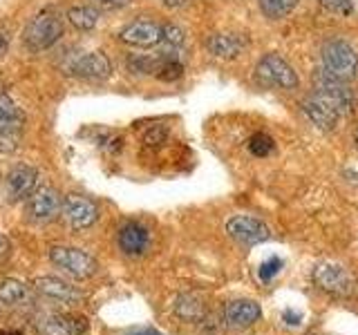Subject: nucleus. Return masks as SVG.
<instances>
[{"mask_svg": "<svg viewBox=\"0 0 358 335\" xmlns=\"http://www.w3.org/2000/svg\"><path fill=\"white\" fill-rule=\"evenodd\" d=\"M311 81H313V94L320 96L322 100H327L331 107H336L338 114H352L356 98H354L350 83L343 81V78H336L334 74L324 70V67L313 72Z\"/></svg>", "mask_w": 358, "mask_h": 335, "instance_id": "f257e3e1", "label": "nucleus"}, {"mask_svg": "<svg viewBox=\"0 0 358 335\" xmlns=\"http://www.w3.org/2000/svg\"><path fill=\"white\" fill-rule=\"evenodd\" d=\"M313 282L320 290L334 297H354L358 295V279L352 271L334 262H320L313 268Z\"/></svg>", "mask_w": 358, "mask_h": 335, "instance_id": "f03ea898", "label": "nucleus"}, {"mask_svg": "<svg viewBox=\"0 0 358 335\" xmlns=\"http://www.w3.org/2000/svg\"><path fill=\"white\" fill-rule=\"evenodd\" d=\"M61 36H63V20L52 9H45L38 16H34L29 20V25L25 27V34H22L25 45L31 52H41V50L52 47Z\"/></svg>", "mask_w": 358, "mask_h": 335, "instance_id": "7ed1b4c3", "label": "nucleus"}, {"mask_svg": "<svg viewBox=\"0 0 358 335\" xmlns=\"http://www.w3.org/2000/svg\"><path fill=\"white\" fill-rule=\"evenodd\" d=\"M322 67L336 78L350 83L358 70V54L347 40H327L322 45Z\"/></svg>", "mask_w": 358, "mask_h": 335, "instance_id": "20e7f679", "label": "nucleus"}, {"mask_svg": "<svg viewBox=\"0 0 358 335\" xmlns=\"http://www.w3.org/2000/svg\"><path fill=\"white\" fill-rule=\"evenodd\" d=\"M22 126L25 114L7 94L0 92V154H9L18 148Z\"/></svg>", "mask_w": 358, "mask_h": 335, "instance_id": "39448f33", "label": "nucleus"}, {"mask_svg": "<svg viewBox=\"0 0 358 335\" xmlns=\"http://www.w3.org/2000/svg\"><path fill=\"white\" fill-rule=\"evenodd\" d=\"M255 76H257V81L264 85H273L282 89H296L300 83L294 67H291L280 54H266L264 59L257 63Z\"/></svg>", "mask_w": 358, "mask_h": 335, "instance_id": "423d86ee", "label": "nucleus"}, {"mask_svg": "<svg viewBox=\"0 0 358 335\" xmlns=\"http://www.w3.org/2000/svg\"><path fill=\"white\" fill-rule=\"evenodd\" d=\"M50 260L61 271L70 273L76 279H85L96 273V260L81 248H70V246H54L50 251Z\"/></svg>", "mask_w": 358, "mask_h": 335, "instance_id": "0eeeda50", "label": "nucleus"}, {"mask_svg": "<svg viewBox=\"0 0 358 335\" xmlns=\"http://www.w3.org/2000/svg\"><path fill=\"white\" fill-rule=\"evenodd\" d=\"M65 72L78 78H87V81H103V78L112 74V63L108 61V56L103 52H90V54L74 56L65 65Z\"/></svg>", "mask_w": 358, "mask_h": 335, "instance_id": "6e6552de", "label": "nucleus"}, {"mask_svg": "<svg viewBox=\"0 0 358 335\" xmlns=\"http://www.w3.org/2000/svg\"><path fill=\"white\" fill-rule=\"evenodd\" d=\"M227 232L231 237L242 244V246H255L264 239H268V228L266 223H262L260 219H255L251 215H238L231 217L227 221Z\"/></svg>", "mask_w": 358, "mask_h": 335, "instance_id": "1a4fd4ad", "label": "nucleus"}, {"mask_svg": "<svg viewBox=\"0 0 358 335\" xmlns=\"http://www.w3.org/2000/svg\"><path fill=\"white\" fill-rule=\"evenodd\" d=\"M63 210V201H61V195L56 193L54 188H36L34 190V195L27 199V212L34 221H52L56 219V215Z\"/></svg>", "mask_w": 358, "mask_h": 335, "instance_id": "9d476101", "label": "nucleus"}, {"mask_svg": "<svg viewBox=\"0 0 358 335\" xmlns=\"http://www.w3.org/2000/svg\"><path fill=\"white\" fill-rule=\"evenodd\" d=\"M63 215L74 230H87L96 221L99 212L90 199L81 195H70L63 201Z\"/></svg>", "mask_w": 358, "mask_h": 335, "instance_id": "9b49d317", "label": "nucleus"}, {"mask_svg": "<svg viewBox=\"0 0 358 335\" xmlns=\"http://www.w3.org/2000/svg\"><path fill=\"white\" fill-rule=\"evenodd\" d=\"M119 40L134 47H152L162 40V25L152 20H134L119 31Z\"/></svg>", "mask_w": 358, "mask_h": 335, "instance_id": "f8f14e48", "label": "nucleus"}, {"mask_svg": "<svg viewBox=\"0 0 358 335\" xmlns=\"http://www.w3.org/2000/svg\"><path fill=\"white\" fill-rule=\"evenodd\" d=\"M302 112L309 117V121L313 123V126H318L324 132L334 130L336 126H338V119H341V114L336 112V107H331L327 100H322L316 94H311V96H307L305 100H302Z\"/></svg>", "mask_w": 358, "mask_h": 335, "instance_id": "ddd939ff", "label": "nucleus"}, {"mask_svg": "<svg viewBox=\"0 0 358 335\" xmlns=\"http://www.w3.org/2000/svg\"><path fill=\"white\" fill-rule=\"evenodd\" d=\"M36 329L41 335H81L85 331V322L81 318L61 315V313H48L38 318Z\"/></svg>", "mask_w": 358, "mask_h": 335, "instance_id": "4468645a", "label": "nucleus"}, {"mask_svg": "<svg viewBox=\"0 0 358 335\" xmlns=\"http://www.w3.org/2000/svg\"><path fill=\"white\" fill-rule=\"evenodd\" d=\"M36 186H38V172L31 165H16L7 174V193L14 201L29 199Z\"/></svg>", "mask_w": 358, "mask_h": 335, "instance_id": "2eb2a0df", "label": "nucleus"}, {"mask_svg": "<svg viewBox=\"0 0 358 335\" xmlns=\"http://www.w3.org/2000/svg\"><path fill=\"white\" fill-rule=\"evenodd\" d=\"M262 318V308L251 299H235L224 308V320L231 329H244L251 327Z\"/></svg>", "mask_w": 358, "mask_h": 335, "instance_id": "dca6fc26", "label": "nucleus"}, {"mask_svg": "<svg viewBox=\"0 0 358 335\" xmlns=\"http://www.w3.org/2000/svg\"><path fill=\"white\" fill-rule=\"evenodd\" d=\"M148 244H150L148 228L141 226L139 221H130L119 230V246H121V251L130 257L143 255L145 248H148Z\"/></svg>", "mask_w": 358, "mask_h": 335, "instance_id": "f3484780", "label": "nucleus"}, {"mask_svg": "<svg viewBox=\"0 0 358 335\" xmlns=\"http://www.w3.org/2000/svg\"><path fill=\"white\" fill-rule=\"evenodd\" d=\"M36 288L38 293H43L45 297H52V299H59L63 304H76V302H81V293L70 286L63 279H56V277H41L36 279Z\"/></svg>", "mask_w": 358, "mask_h": 335, "instance_id": "a211bd4d", "label": "nucleus"}, {"mask_svg": "<svg viewBox=\"0 0 358 335\" xmlns=\"http://www.w3.org/2000/svg\"><path fill=\"white\" fill-rule=\"evenodd\" d=\"M206 47L217 59H235L246 47V38L240 34H213L206 40Z\"/></svg>", "mask_w": 358, "mask_h": 335, "instance_id": "6ab92c4d", "label": "nucleus"}, {"mask_svg": "<svg viewBox=\"0 0 358 335\" xmlns=\"http://www.w3.org/2000/svg\"><path fill=\"white\" fill-rule=\"evenodd\" d=\"M175 313L186 322H197L204 318V304L193 295H182L175 302Z\"/></svg>", "mask_w": 358, "mask_h": 335, "instance_id": "aec40b11", "label": "nucleus"}, {"mask_svg": "<svg viewBox=\"0 0 358 335\" xmlns=\"http://www.w3.org/2000/svg\"><path fill=\"white\" fill-rule=\"evenodd\" d=\"M27 299V286L18 279H3L0 282V302L9 306L22 304Z\"/></svg>", "mask_w": 358, "mask_h": 335, "instance_id": "412c9836", "label": "nucleus"}, {"mask_svg": "<svg viewBox=\"0 0 358 335\" xmlns=\"http://www.w3.org/2000/svg\"><path fill=\"white\" fill-rule=\"evenodd\" d=\"M67 20H70L76 29L90 31V29L96 27L99 14H96L92 7H72L70 11H67Z\"/></svg>", "mask_w": 358, "mask_h": 335, "instance_id": "4be33fe9", "label": "nucleus"}, {"mask_svg": "<svg viewBox=\"0 0 358 335\" xmlns=\"http://www.w3.org/2000/svg\"><path fill=\"white\" fill-rule=\"evenodd\" d=\"M296 5H298V0H260L262 14L268 16V18H273V20L289 16L291 11L296 9Z\"/></svg>", "mask_w": 358, "mask_h": 335, "instance_id": "5701e85b", "label": "nucleus"}, {"mask_svg": "<svg viewBox=\"0 0 358 335\" xmlns=\"http://www.w3.org/2000/svg\"><path fill=\"white\" fill-rule=\"evenodd\" d=\"M273 139L268 137V134L264 132H257L253 134V137L249 139V150L255 154V156H266V154H271L273 152Z\"/></svg>", "mask_w": 358, "mask_h": 335, "instance_id": "b1692460", "label": "nucleus"}, {"mask_svg": "<svg viewBox=\"0 0 358 335\" xmlns=\"http://www.w3.org/2000/svg\"><path fill=\"white\" fill-rule=\"evenodd\" d=\"M164 61H157V59H148V56H132L128 59V67L134 74H152L159 70V65Z\"/></svg>", "mask_w": 358, "mask_h": 335, "instance_id": "393cba45", "label": "nucleus"}, {"mask_svg": "<svg viewBox=\"0 0 358 335\" xmlns=\"http://www.w3.org/2000/svg\"><path fill=\"white\" fill-rule=\"evenodd\" d=\"M182 74H184V65L173 59L164 61L159 65V70H157V76H159L162 81H177V78H182Z\"/></svg>", "mask_w": 358, "mask_h": 335, "instance_id": "a878e982", "label": "nucleus"}, {"mask_svg": "<svg viewBox=\"0 0 358 335\" xmlns=\"http://www.w3.org/2000/svg\"><path fill=\"white\" fill-rule=\"evenodd\" d=\"M168 139V128L164 126H155L143 134V145L145 148H162Z\"/></svg>", "mask_w": 358, "mask_h": 335, "instance_id": "bb28decb", "label": "nucleus"}, {"mask_svg": "<svg viewBox=\"0 0 358 335\" xmlns=\"http://www.w3.org/2000/svg\"><path fill=\"white\" fill-rule=\"evenodd\" d=\"M162 40H166L168 45H173V47H179V45H184L186 34H184L182 27H177V25H164L162 27Z\"/></svg>", "mask_w": 358, "mask_h": 335, "instance_id": "cd10ccee", "label": "nucleus"}, {"mask_svg": "<svg viewBox=\"0 0 358 335\" xmlns=\"http://www.w3.org/2000/svg\"><path fill=\"white\" fill-rule=\"evenodd\" d=\"M318 3L324 9H329L331 14H341V16L352 14V0H318Z\"/></svg>", "mask_w": 358, "mask_h": 335, "instance_id": "c85d7f7f", "label": "nucleus"}, {"mask_svg": "<svg viewBox=\"0 0 358 335\" xmlns=\"http://www.w3.org/2000/svg\"><path fill=\"white\" fill-rule=\"evenodd\" d=\"M280 268H282V262H280L278 257H271V260L262 262V266H260V279H262V282H268V279H273L280 273Z\"/></svg>", "mask_w": 358, "mask_h": 335, "instance_id": "c756f323", "label": "nucleus"}, {"mask_svg": "<svg viewBox=\"0 0 358 335\" xmlns=\"http://www.w3.org/2000/svg\"><path fill=\"white\" fill-rule=\"evenodd\" d=\"M282 320L289 324V327H298V324L302 322V315H300V313H296V311H285Z\"/></svg>", "mask_w": 358, "mask_h": 335, "instance_id": "7c9ffc66", "label": "nucleus"}, {"mask_svg": "<svg viewBox=\"0 0 358 335\" xmlns=\"http://www.w3.org/2000/svg\"><path fill=\"white\" fill-rule=\"evenodd\" d=\"M11 253V241L5 237V234H0V262H5Z\"/></svg>", "mask_w": 358, "mask_h": 335, "instance_id": "2f4dec72", "label": "nucleus"}, {"mask_svg": "<svg viewBox=\"0 0 358 335\" xmlns=\"http://www.w3.org/2000/svg\"><path fill=\"white\" fill-rule=\"evenodd\" d=\"M123 335H164V333L155 331V329H132V331L123 333Z\"/></svg>", "mask_w": 358, "mask_h": 335, "instance_id": "473e14b6", "label": "nucleus"}, {"mask_svg": "<svg viewBox=\"0 0 358 335\" xmlns=\"http://www.w3.org/2000/svg\"><path fill=\"white\" fill-rule=\"evenodd\" d=\"M7 47H9V38H7V34L0 31V56H3V54L7 52Z\"/></svg>", "mask_w": 358, "mask_h": 335, "instance_id": "72a5a7b5", "label": "nucleus"}, {"mask_svg": "<svg viewBox=\"0 0 358 335\" xmlns=\"http://www.w3.org/2000/svg\"><path fill=\"white\" fill-rule=\"evenodd\" d=\"M159 3H164L166 7H184L186 0H159Z\"/></svg>", "mask_w": 358, "mask_h": 335, "instance_id": "f704fd0d", "label": "nucleus"}, {"mask_svg": "<svg viewBox=\"0 0 358 335\" xmlns=\"http://www.w3.org/2000/svg\"><path fill=\"white\" fill-rule=\"evenodd\" d=\"M96 3H103V5H126L128 0H96Z\"/></svg>", "mask_w": 358, "mask_h": 335, "instance_id": "c9c22d12", "label": "nucleus"}, {"mask_svg": "<svg viewBox=\"0 0 358 335\" xmlns=\"http://www.w3.org/2000/svg\"><path fill=\"white\" fill-rule=\"evenodd\" d=\"M0 335H25V333H20V331H0Z\"/></svg>", "mask_w": 358, "mask_h": 335, "instance_id": "e433bc0d", "label": "nucleus"}, {"mask_svg": "<svg viewBox=\"0 0 358 335\" xmlns=\"http://www.w3.org/2000/svg\"><path fill=\"white\" fill-rule=\"evenodd\" d=\"M356 148H358V132H356Z\"/></svg>", "mask_w": 358, "mask_h": 335, "instance_id": "4c0bfd02", "label": "nucleus"}]
</instances>
